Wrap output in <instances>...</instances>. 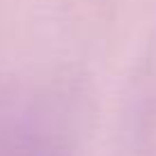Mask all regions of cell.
Returning a JSON list of instances; mask_svg holds the SVG:
<instances>
[{
  "label": "cell",
  "mask_w": 156,
  "mask_h": 156,
  "mask_svg": "<svg viewBox=\"0 0 156 156\" xmlns=\"http://www.w3.org/2000/svg\"><path fill=\"white\" fill-rule=\"evenodd\" d=\"M0 156H62L53 140L37 129L16 126L0 138Z\"/></svg>",
  "instance_id": "1"
}]
</instances>
